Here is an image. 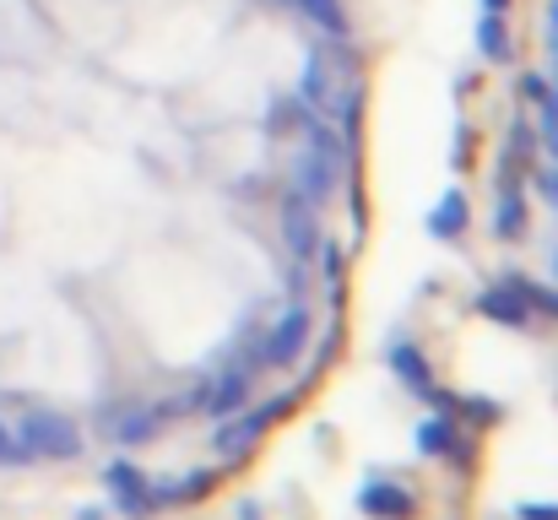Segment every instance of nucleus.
Wrapping results in <instances>:
<instances>
[{"label":"nucleus","instance_id":"20","mask_svg":"<svg viewBox=\"0 0 558 520\" xmlns=\"http://www.w3.org/2000/svg\"><path fill=\"white\" fill-rule=\"evenodd\" d=\"M548 55L558 65V0H548Z\"/></svg>","mask_w":558,"mask_h":520},{"label":"nucleus","instance_id":"17","mask_svg":"<svg viewBox=\"0 0 558 520\" xmlns=\"http://www.w3.org/2000/svg\"><path fill=\"white\" fill-rule=\"evenodd\" d=\"M543 147L558 158V93H548V98H543Z\"/></svg>","mask_w":558,"mask_h":520},{"label":"nucleus","instance_id":"14","mask_svg":"<svg viewBox=\"0 0 558 520\" xmlns=\"http://www.w3.org/2000/svg\"><path fill=\"white\" fill-rule=\"evenodd\" d=\"M477 44H483V55H488V60H505V55H510V33H505V22H499L494 11L483 16V27H477Z\"/></svg>","mask_w":558,"mask_h":520},{"label":"nucleus","instance_id":"7","mask_svg":"<svg viewBox=\"0 0 558 520\" xmlns=\"http://www.w3.org/2000/svg\"><path fill=\"white\" fill-rule=\"evenodd\" d=\"M104 477H109V494H114L131 516H147V483H142V472H136L131 461H114Z\"/></svg>","mask_w":558,"mask_h":520},{"label":"nucleus","instance_id":"1","mask_svg":"<svg viewBox=\"0 0 558 520\" xmlns=\"http://www.w3.org/2000/svg\"><path fill=\"white\" fill-rule=\"evenodd\" d=\"M22 456L71 461V456H82V434H76V423L60 418V412H27V418H22Z\"/></svg>","mask_w":558,"mask_h":520},{"label":"nucleus","instance_id":"16","mask_svg":"<svg viewBox=\"0 0 558 520\" xmlns=\"http://www.w3.org/2000/svg\"><path fill=\"white\" fill-rule=\"evenodd\" d=\"M521 299H532L526 310H548V315H558V293H548V288H537V282H510Z\"/></svg>","mask_w":558,"mask_h":520},{"label":"nucleus","instance_id":"3","mask_svg":"<svg viewBox=\"0 0 558 520\" xmlns=\"http://www.w3.org/2000/svg\"><path fill=\"white\" fill-rule=\"evenodd\" d=\"M282 239H288V250H293V261H304V255H315V244H320V222H315V206H310V195H288L282 201Z\"/></svg>","mask_w":558,"mask_h":520},{"label":"nucleus","instance_id":"23","mask_svg":"<svg viewBox=\"0 0 558 520\" xmlns=\"http://www.w3.org/2000/svg\"><path fill=\"white\" fill-rule=\"evenodd\" d=\"M526 93H532V98L543 104V98H548V82H543V76H526Z\"/></svg>","mask_w":558,"mask_h":520},{"label":"nucleus","instance_id":"2","mask_svg":"<svg viewBox=\"0 0 558 520\" xmlns=\"http://www.w3.org/2000/svg\"><path fill=\"white\" fill-rule=\"evenodd\" d=\"M310 342V310L304 304H293V310H282V321L271 326V337H266V363L271 368H288L299 352Z\"/></svg>","mask_w":558,"mask_h":520},{"label":"nucleus","instance_id":"9","mask_svg":"<svg viewBox=\"0 0 558 520\" xmlns=\"http://www.w3.org/2000/svg\"><path fill=\"white\" fill-rule=\"evenodd\" d=\"M304 98L315 104V109H337V82H331V65H326V55H315L310 60V71H304Z\"/></svg>","mask_w":558,"mask_h":520},{"label":"nucleus","instance_id":"8","mask_svg":"<svg viewBox=\"0 0 558 520\" xmlns=\"http://www.w3.org/2000/svg\"><path fill=\"white\" fill-rule=\"evenodd\" d=\"M477 310H483L488 321H505V326H526V315H532V310H526V299H521L515 288L483 293V299H477Z\"/></svg>","mask_w":558,"mask_h":520},{"label":"nucleus","instance_id":"5","mask_svg":"<svg viewBox=\"0 0 558 520\" xmlns=\"http://www.w3.org/2000/svg\"><path fill=\"white\" fill-rule=\"evenodd\" d=\"M282 407H288V401H277V407H260V412H250V418L228 423V428L217 434V450H222V456H244V450H250V445L260 439V428H266V423H271V418H277Z\"/></svg>","mask_w":558,"mask_h":520},{"label":"nucleus","instance_id":"21","mask_svg":"<svg viewBox=\"0 0 558 520\" xmlns=\"http://www.w3.org/2000/svg\"><path fill=\"white\" fill-rule=\"evenodd\" d=\"M521 520H558V505H521Z\"/></svg>","mask_w":558,"mask_h":520},{"label":"nucleus","instance_id":"12","mask_svg":"<svg viewBox=\"0 0 558 520\" xmlns=\"http://www.w3.org/2000/svg\"><path fill=\"white\" fill-rule=\"evenodd\" d=\"M450 445H456L450 418H428V423H417V450H423V456H445Z\"/></svg>","mask_w":558,"mask_h":520},{"label":"nucleus","instance_id":"15","mask_svg":"<svg viewBox=\"0 0 558 520\" xmlns=\"http://www.w3.org/2000/svg\"><path fill=\"white\" fill-rule=\"evenodd\" d=\"M299 11H310L326 33H348V16H342V0H293Z\"/></svg>","mask_w":558,"mask_h":520},{"label":"nucleus","instance_id":"18","mask_svg":"<svg viewBox=\"0 0 558 520\" xmlns=\"http://www.w3.org/2000/svg\"><path fill=\"white\" fill-rule=\"evenodd\" d=\"M147 428H153V412H136L131 423H120V439H131V445H136V439H147Z\"/></svg>","mask_w":558,"mask_h":520},{"label":"nucleus","instance_id":"6","mask_svg":"<svg viewBox=\"0 0 558 520\" xmlns=\"http://www.w3.org/2000/svg\"><path fill=\"white\" fill-rule=\"evenodd\" d=\"M211 396H206V412L211 418H228V412H239L244 401H250V368H228L217 385H206Z\"/></svg>","mask_w":558,"mask_h":520},{"label":"nucleus","instance_id":"4","mask_svg":"<svg viewBox=\"0 0 558 520\" xmlns=\"http://www.w3.org/2000/svg\"><path fill=\"white\" fill-rule=\"evenodd\" d=\"M359 505H364V516H374V520H412V494L407 488H396V483H385V477H374L369 488L359 494Z\"/></svg>","mask_w":558,"mask_h":520},{"label":"nucleus","instance_id":"10","mask_svg":"<svg viewBox=\"0 0 558 520\" xmlns=\"http://www.w3.org/2000/svg\"><path fill=\"white\" fill-rule=\"evenodd\" d=\"M461 228H466V195H461V190H450V195L434 206V217H428V233H434V239H456Z\"/></svg>","mask_w":558,"mask_h":520},{"label":"nucleus","instance_id":"24","mask_svg":"<svg viewBox=\"0 0 558 520\" xmlns=\"http://www.w3.org/2000/svg\"><path fill=\"white\" fill-rule=\"evenodd\" d=\"M483 5H488L494 16H505V11H510V0H483Z\"/></svg>","mask_w":558,"mask_h":520},{"label":"nucleus","instance_id":"13","mask_svg":"<svg viewBox=\"0 0 558 520\" xmlns=\"http://www.w3.org/2000/svg\"><path fill=\"white\" fill-rule=\"evenodd\" d=\"M499 239H521L526 233V201H521V190H510L505 201H499Z\"/></svg>","mask_w":558,"mask_h":520},{"label":"nucleus","instance_id":"19","mask_svg":"<svg viewBox=\"0 0 558 520\" xmlns=\"http://www.w3.org/2000/svg\"><path fill=\"white\" fill-rule=\"evenodd\" d=\"M5 461H27V456H22V445L11 439V428L0 423V467H5Z\"/></svg>","mask_w":558,"mask_h":520},{"label":"nucleus","instance_id":"11","mask_svg":"<svg viewBox=\"0 0 558 520\" xmlns=\"http://www.w3.org/2000/svg\"><path fill=\"white\" fill-rule=\"evenodd\" d=\"M390 363H396V374H401V379H407L417 396H428V390H434V379H428V363H423L412 347H396V352H390Z\"/></svg>","mask_w":558,"mask_h":520},{"label":"nucleus","instance_id":"22","mask_svg":"<svg viewBox=\"0 0 558 520\" xmlns=\"http://www.w3.org/2000/svg\"><path fill=\"white\" fill-rule=\"evenodd\" d=\"M337 271H342V250H337V244H326V277L337 282Z\"/></svg>","mask_w":558,"mask_h":520}]
</instances>
